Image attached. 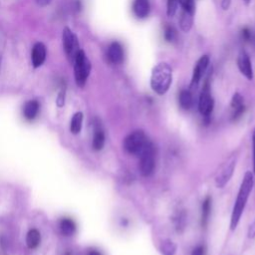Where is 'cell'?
<instances>
[{"mask_svg": "<svg viewBox=\"0 0 255 255\" xmlns=\"http://www.w3.org/2000/svg\"><path fill=\"white\" fill-rule=\"evenodd\" d=\"M253 184H254L253 173L248 170L245 172V174L243 176V179L241 181V184H240L237 196H236V200L233 205L231 219H230V229L231 230H235L237 225L239 224L243 210L245 208V205L247 203L249 195L252 191Z\"/></svg>", "mask_w": 255, "mask_h": 255, "instance_id": "1", "label": "cell"}, {"mask_svg": "<svg viewBox=\"0 0 255 255\" xmlns=\"http://www.w3.org/2000/svg\"><path fill=\"white\" fill-rule=\"evenodd\" d=\"M172 83V70L167 63L156 64L150 75V87L157 95H164Z\"/></svg>", "mask_w": 255, "mask_h": 255, "instance_id": "2", "label": "cell"}, {"mask_svg": "<svg viewBox=\"0 0 255 255\" xmlns=\"http://www.w3.org/2000/svg\"><path fill=\"white\" fill-rule=\"evenodd\" d=\"M73 65L76 84L79 88H83L87 83L92 68L91 62L83 50H79L75 57Z\"/></svg>", "mask_w": 255, "mask_h": 255, "instance_id": "3", "label": "cell"}, {"mask_svg": "<svg viewBox=\"0 0 255 255\" xmlns=\"http://www.w3.org/2000/svg\"><path fill=\"white\" fill-rule=\"evenodd\" d=\"M138 169L142 176H149L155 167V147L148 140L142 150L139 152Z\"/></svg>", "mask_w": 255, "mask_h": 255, "instance_id": "4", "label": "cell"}, {"mask_svg": "<svg viewBox=\"0 0 255 255\" xmlns=\"http://www.w3.org/2000/svg\"><path fill=\"white\" fill-rule=\"evenodd\" d=\"M148 139L142 130H134L124 139V148L130 154H139Z\"/></svg>", "mask_w": 255, "mask_h": 255, "instance_id": "5", "label": "cell"}, {"mask_svg": "<svg viewBox=\"0 0 255 255\" xmlns=\"http://www.w3.org/2000/svg\"><path fill=\"white\" fill-rule=\"evenodd\" d=\"M213 108H214V100L212 98L211 91H210L209 78L207 77L204 81L201 93L199 95L198 111L203 118L208 119L213 111Z\"/></svg>", "mask_w": 255, "mask_h": 255, "instance_id": "6", "label": "cell"}, {"mask_svg": "<svg viewBox=\"0 0 255 255\" xmlns=\"http://www.w3.org/2000/svg\"><path fill=\"white\" fill-rule=\"evenodd\" d=\"M62 42H63V49L68 60L73 63L77 53L80 50V45L77 36L72 32L69 27H65L63 29L62 34Z\"/></svg>", "mask_w": 255, "mask_h": 255, "instance_id": "7", "label": "cell"}, {"mask_svg": "<svg viewBox=\"0 0 255 255\" xmlns=\"http://www.w3.org/2000/svg\"><path fill=\"white\" fill-rule=\"evenodd\" d=\"M236 165V158L230 157L219 169L216 177H215V184L218 188H222L226 185V183L230 180L234 168Z\"/></svg>", "mask_w": 255, "mask_h": 255, "instance_id": "8", "label": "cell"}, {"mask_svg": "<svg viewBox=\"0 0 255 255\" xmlns=\"http://www.w3.org/2000/svg\"><path fill=\"white\" fill-rule=\"evenodd\" d=\"M209 56L208 55H203L201 56L197 62L195 63L192 71V77L190 81V88H195L199 84L200 80L206 73L208 66H209Z\"/></svg>", "mask_w": 255, "mask_h": 255, "instance_id": "9", "label": "cell"}, {"mask_svg": "<svg viewBox=\"0 0 255 255\" xmlns=\"http://www.w3.org/2000/svg\"><path fill=\"white\" fill-rule=\"evenodd\" d=\"M107 59L113 65H120L124 62L125 51L122 44L118 41L112 42L107 49Z\"/></svg>", "mask_w": 255, "mask_h": 255, "instance_id": "10", "label": "cell"}, {"mask_svg": "<svg viewBox=\"0 0 255 255\" xmlns=\"http://www.w3.org/2000/svg\"><path fill=\"white\" fill-rule=\"evenodd\" d=\"M237 67L240 73L248 80L253 79V67L249 55L246 51L241 50L237 56Z\"/></svg>", "mask_w": 255, "mask_h": 255, "instance_id": "11", "label": "cell"}, {"mask_svg": "<svg viewBox=\"0 0 255 255\" xmlns=\"http://www.w3.org/2000/svg\"><path fill=\"white\" fill-rule=\"evenodd\" d=\"M47 49L42 42H37L34 44L31 51V61L34 68H39L42 66L46 60Z\"/></svg>", "mask_w": 255, "mask_h": 255, "instance_id": "12", "label": "cell"}, {"mask_svg": "<svg viewBox=\"0 0 255 255\" xmlns=\"http://www.w3.org/2000/svg\"><path fill=\"white\" fill-rule=\"evenodd\" d=\"M132 13L137 19H144L150 13L149 0H133L131 5Z\"/></svg>", "mask_w": 255, "mask_h": 255, "instance_id": "13", "label": "cell"}, {"mask_svg": "<svg viewBox=\"0 0 255 255\" xmlns=\"http://www.w3.org/2000/svg\"><path fill=\"white\" fill-rule=\"evenodd\" d=\"M230 107L232 109V116L231 119L233 121H237L245 112L244 100L243 97L239 93H235L231 99Z\"/></svg>", "mask_w": 255, "mask_h": 255, "instance_id": "14", "label": "cell"}, {"mask_svg": "<svg viewBox=\"0 0 255 255\" xmlns=\"http://www.w3.org/2000/svg\"><path fill=\"white\" fill-rule=\"evenodd\" d=\"M39 110H40L39 102L36 100H30V101L26 102V104L24 105L23 115H24L25 119L32 121L37 117Z\"/></svg>", "mask_w": 255, "mask_h": 255, "instance_id": "15", "label": "cell"}, {"mask_svg": "<svg viewBox=\"0 0 255 255\" xmlns=\"http://www.w3.org/2000/svg\"><path fill=\"white\" fill-rule=\"evenodd\" d=\"M194 100L192 93L189 90H181L178 95V104L183 110H190L193 106Z\"/></svg>", "mask_w": 255, "mask_h": 255, "instance_id": "16", "label": "cell"}, {"mask_svg": "<svg viewBox=\"0 0 255 255\" xmlns=\"http://www.w3.org/2000/svg\"><path fill=\"white\" fill-rule=\"evenodd\" d=\"M193 15L194 14H192V13L181 10L178 22H179L180 29L183 32H189L190 31V29L192 27V24H193Z\"/></svg>", "mask_w": 255, "mask_h": 255, "instance_id": "17", "label": "cell"}, {"mask_svg": "<svg viewBox=\"0 0 255 255\" xmlns=\"http://www.w3.org/2000/svg\"><path fill=\"white\" fill-rule=\"evenodd\" d=\"M40 241H41L40 232L37 229L29 230V232L27 233V236H26V244H27L28 248H30V249L37 248L40 244Z\"/></svg>", "mask_w": 255, "mask_h": 255, "instance_id": "18", "label": "cell"}, {"mask_svg": "<svg viewBox=\"0 0 255 255\" xmlns=\"http://www.w3.org/2000/svg\"><path fill=\"white\" fill-rule=\"evenodd\" d=\"M83 113L82 112H77L74 114V116L71 119V124H70V129L71 132L74 134H78L81 129H82V125H83Z\"/></svg>", "mask_w": 255, "mask_h": 255, "instance_id": "19", "label": "cell"}, {"mask_svg": "<svg viewBox=\"0 0 255 255\" xmlns=\"http://www.w3.org/2000/svg\"><path fill=\"white\" fill-rule=\"evenodd\" d=\"M105 144V133L103 131L102 128H100V127H97V128H95L94 131V136H93V148L95 150H101L104 147Z\"/></svg>", "mask_w": 255, "mask_h": 255, "instance_id": "20", "label": "cell"}, {"mask_svg": "<svg viewBox=\"0 0 255 255\" xmlns=\"http://www.w3.org/2000/svg\"><path fill=\"white\" fill-rule=\"evenodd\" d=\"M210 211H211V197L206 196L202 202V207H201V224L203 227H205L208 223Z\"/></svg>", "mask_w": 255, "mask_h": 255, "instance_id": "21", "label": "cell"}, {"mask_svg": "<svg viewBox=\"0 0 255 255\" xmlns=\"http://www.w3.org/2000/svg\"><path fill=\"white\" fill-rule=\"evenodd\" d=\"M60 229L64 235L70 236L75 233L76 224L71 218H62L60 220Z\"/></svg>", "mask_w": 255, "mask_h": 255, "instance_id": "22", "label": "cell"}, {"mask_svg": "<svg viewBox=\"0 0 255 255\" xmlns=\"http://www.w3.org/2000/svg\"><path fill=\"white\" fill-rule=\"evenodd\" d=\"M163 38L164 40L167 42V43H173L176 41L177 39V32H176V29L166 23L164 26H163Z\"/></svg>", "mask_w": 255, "mask_h": 255, "instance_id": "23", "label": "cell"}, {"mask_svg": "<svg viewBox=\"0 0 255 255\" xmlns=\"http://www.w3.org/2000/svg\"><path fill=\"white\" fill-rule=\"evenodd\" d=\"M159 250L162 255H174L176 253V244L170 239H166L160 244Z\"/></svg>", "mask_w": 255, "mask_h": 255, "instance_id": "24", "label": "cell"}, {"mask_svg": "<svg viewBox=\"0 0 255 255\" xmlns=\"http://www.w3.org/2000/svg\"><path fill=\"white\" fill-rule=\"evenodd\" d=\"M177 4H179L182 10L194 14L195 12L194 0H177Z\"/></svg>", "mask_w": 255, "mask_h": 255, "instance_id": "25", "label": "cell"}, {"mask_svg": "<svg viewBox=\"0 0 255 255\" xmlns=\"http://www.w3.org/2000/svg\"><path fill=\"white\" fill-rule=\"evenodd\" d=\"M177 10V0H167L166 1V14L169 17L174 16Z\"/></svg>", "mask_w": 255, "mask_h": 255, "instance_id": "26", "label": "cell"}, {"mask_svg": "<svg viewBox=\"0 0 255 255\" xmlns=\"http://www.w3.org/2000/svg\"><path fill=\"white\" fill-rule=\"evenodd\" d=\"M240 35H241V39H242L244 42H246V43H248V42H250V41L252 40V31H251V29H250L249 27H247V26H245V27H243V28L241 29Z\"/></svg>", "mask_w": 255, "mask_h": 255, "instance_id": "27", "label": "cell"}, {"mask_svg": "<svg viewBox=\"0 0 255 255\" xmlns=\"http://www.w3.org/2000/svg\"><path fill=\"white\" fill-rule=\"evenodd\" d=\"M184 218H185V216H184V213H182V212L177 213V215L175 216L174 223H175V226H176L177 229L183 228V226H184V221H185Z\"/></svg>", "mask_w": 255, "mask_h": 255, "instance_id": "28", "label": "cell"}, {"mask_svg": "<svg viewBox=\"0 0 255 255\" xmlns=\"http://www.w3.org/2000/svg\"><path fill=\"white\" fill-rule=\"evenodd\" d=\"M65 91H66L65 86H62L61 91H60V93L58 95V98H57V101H56L58 107H63L64 104H65V93H66Z\"/></svg>", "mask_w": 255, "mask_h": 255, "instance_id": "29", "label": "cell"}, {"mask_svg": "<svg viewBox=\"0 0 255 255\" xmlns=\"http://www.w3.org/2000/svg\"><path fill=\"white\" fill-rule=\"evenodd\" d=\"M191 255H205V247L203 245H198L193 248Z\"/></svg>", "mask_w": 255, "mask_h": 255, "instance_id": "30", "label": "cell"}, {"mask_svg": "<svg viewBox=\"0 0 255 255\" xmlns=\"http://www.w3.org/2000/svg\"><path fill=\"white\" fill-rule=\"evenodd\" d=\"M252 147H253V171L255 173V128L252 133Z\"/></svg>", "mask_w": 255, "mask_h": 255, "instance_id": "31", "label": "cell"}, {"mask_svg": "<svg viewBox=\"0 0 255 255\" xmlns=\"http://www.w3.org/2000/svg\"><path fill=\"white\" fill-rule=\"evenodd\" d=\"M248 237L249 238H254L255 237V221L248 228Z\"/></svg>", "mask_w": 255, "mask_h": 255, "instance_id": "32", "label": "cell"}, {"mask_svg": "<svg viewBox=\"0 0 255 255\" xmlns=\"http://www.w3.org/2000/svg\"><path fill=\"white\" fill-rule=\"evenodd\" d=\"M230 4H231V0H221V8L223 10L229 9Z\"/></svg>", "mask_w": 255, "mask_h": 255, "instance_id": "33", "label": "cell"}, {"mask_svg": "<svg viewBox=\"0 0 255 255\" xmlns=\"http://www.w3.org/2000/svg\"><path fill=\"white\" fill-rule=\"evenodd\" d=\"M52 0H36V3L40 6V7H45L47 6L48 4L51 3Z\"/></svg>", "mask_w": 255, "mask_h": 255, "instance_id": "34", "label": "cell"}, {"mask_svg": "<svg viewBox=\"0 0 255 255\" xmlns=\"http://www.w3.org/2000/svg\"><path fill=\"white\" fill-rule=\"evenodd\" d=\"M87 255H102V253L98 250H95V249H92V250H89L88 254Z\"/></svg>", "mask_w": 255, "mask_h": 255, "instance_id": "35", "label": "cell"}, {"mask_svg": "<svg viewBox=\"0 0 255 255\" xmlns=\"http://www.w3.org/2000/svg\"><path fill=\"white\" fill-rule=\"evenodd\" d=\"M244 2H245L246 4H249V3L251 2V0H244Z\"/></svg>", "mask_w": 255, "mask_h": 255, "instance_id": "36", "label": "cell"}, {"mask_svg": "<svg viewBox=\"0 0 255 255\" xmlns=\"http://www.w3.org/2000/svg\"><path fill=\"white\" fill-rule=\"evenodd\" d=\"M64 255H71V253L70 252H66Z\"/></svg>", "mask_w": 255, "mask_h": 255, "instance_id": "37", "label": "cell"}]
</instances>
